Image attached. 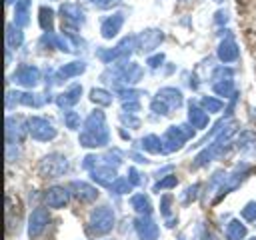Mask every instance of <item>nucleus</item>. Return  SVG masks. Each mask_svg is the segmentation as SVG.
<instances>
[{"instance_id":"nucleus-14","label":"nucleus","mask_w":256,"mask_h":240,"mask_svg":"<svg viewBox=\"0 0 256 240\" xmlns=\"http://www.w3.org/2000/svg\"><path fill=\"white\" fill-rule=\"evenodd\" d=\"M92 100L94 102H100V104H110V96L104 92V90H92Z\"/></svg>"},{"instance_id":"nucleus-2","label":"nucleus","mask_w":256,"mask_h":240,"mask_svg":"<svg viewBox=\"0 0 256 240\" xmlns=\"http://www.w3.org/2000/svg\"><path fill=\"white\" fill-rule=\"evenodd\" d=\"M66 160L62 158V156H48V158H44L42 160V164H40V174H44V176H60L64 170H66Z\"/></svg>"},{"instance_id":"nucleus-5","label":"nucleus","mask_w":256,"mask_h":240,"mask_svg":"<svg viewBox=\"0 0 256 240\" xmlns=\"http://www.w3.org/2000/svg\"><path fill=\"white\" fill-rule=\"evenodd\" d=\"M66 202H68V192H66L64 188L54 186V188H50V190L46 192V204H48L50 208H62Z\"/></svg>"},{"instance_id":"nucleus-10","label":"nucleus","mask_w":256,"mask_h":240,"mask_svg":"<svg viewBox=\"0 0 256 240\" xmlns=\"http://www.w3.org/2000/svg\"><path fill=\"white\" fill-rule=\"evenodd\" d=\"M220 58L224 60V62H228V60H234L236 58V54H238V50H236V46L232 44V42H226V44H222V48H220Z\"/></svg>"},{"instance_id":"nucleus-11","label":"nucleus","mask_w":256,"mask_h":240,"mask_svg":"<svg viewBox=\"0 0 256 240\" xmlns=\"http://www.w3.org/2000/svg\"><path fill=\"white\" fill-rule=\"evenodd\" d=\"M74 186L78 188V198L82 196V200H92V198H96V194H98L94 188H90V186H86V184H78V182H76Z\"/></svg>"},{"instance_id":"nucleus-18","label":"nucleus","mask_w":256,"mask_h":240,"mask_svg":"<svg viewBox=\"0 0 256 240\" xmlns=\"http://www.w3.org/2000/svg\"><path fill=\"white\" fill-rule=\"evenodd\" d=\"M250 240H256V238H250Z\"/></svg>"},{"instance_id":"nucleus-3","label":"nucleus","mask_w":256,"mask_h":240,"mask_svg":"<svg viewBox=\"0 0 256 240\" xmlns=\"http://www.w3.org/2000/svg\"><path fill=\"white\" fill-rule=\"evenodd\" d=\"M30 134L36 140H48V138H54L56 136L54 128L46 120H42V118H32L30 120Z\"/></svg>"},{"instance_id":"nucleus-8","label":"nucleus","mask_w":256,"mask_h":240,"mask_svg":"<svg viewBox=\"0 0 256 240\" xmlns=\"http://www.w3.org/2000/svg\"><path fill=\"white\" fill-rule=\"evenodd\" d=\"M120 24H122V18H120V14H116L114 22H112V18H110V20H106V22H104V26H102V32H104V36H106V38L114 36V34H116V30L120 28Z\"/></svg>"},{"instance_id":"nucleus-7","label":"nucleus","mask_w":256,"mask_h":240,"mask_svg":"<svg viewBox=\"0 0 256 240\" xmlns=\"http://www.w3.org/2000/svg\"><path fill=\"white\" fill-rule=\"evenodd\" d=\"M244 234H246V228H244L240 222H236V220L230 222L228 228H226V238H228V240H242Z\"/></svg>"},{"instance_id":"nucleus-15","label":"nucleus","mask_w":256,"mask_h":240,"mask_svg":"<svg viewBox=\"0 0 256 240\" xmlns=\"http://www.w3.org/2000/svg\"><path fill=\"white\" fill-rule=\"evenodd\" d=\"M242 216H244L246 220H256V202L246 204V208L242 210Z\"/></svg>"},{"instance_id":"nucleus-12","label":"nucleus","mask_w":256,"mask_h":240,"mask_svg":"<svg viewBox=\"0 0 256 240\" xmlns=\"http://www.w3.org/2000/svg\"><path fill=\"white\" fill-rule=\"evenodd\" d=\"M190 120L194 122V126H198V128H202L204 124H206V114L202 112V110H196V108H190Z\"/></svg>"},{"instance_id":"nucleus-17","label":"nucleus","mask_w":256,"mask_h":240,"mask_svg":"<svg viewBox=\"0 0 256 240\" xmlns=\"http://www.w3.org/2000/svg\"><path fill=\"white\" fill-rule=\"evenodd\" d=\"M66 122H68V126H70V128H76V124H78V116H76V114H72V112H68Z\"/></svg>"},{"instance_id":"nucleus-16","label":"nucleus","mask_w":256,"mask_h":240,"mask_svg":"<svg viewBox=\"0 0 256 240\" xmlns=\"http://www.w3.org/2000/svg\"><path fill=\"white\" fill-rule=\"evenodd\" d=\"M204 106H206L208 110H214V112L220 110V102H216V100H212V98H206V100H204Z\"/></svg>"},{"instance_id":"nucleus-4","label":"nucleus","mask_w":256,"mask_h":240,"mask_svg":"<svg viewBox=\"0 0 256 240\" xmlns=\"http://www.w3.org/2000/svg\"><path fill=\"white\" fill-rule=\"evenodd\" d=\"M48 224V212L44 208H36L32 214H30V226H28V234L30 238H36Z\"/></svg>"},{"instance_id":"nucleus-1","label":"nucleus","mask_w":256,"mask_h":240,"mask_svg":"<svg viewBox=\"0 0 256 240\" xmlns=\"http://www.w3.org/2000/svg\"><path fill=\"white\" fill-rule=\"evenodd\" d=\"M112 224H114V214L108 208H104V206L94 210L92 216H90V232L94 236H102V234L110 232Z\"/></svg>"},{"instance_id":"nucleus-6","label":"nucleus","mask_w":256,"mask_h":240,"mask_svg":"<svg viewBox=\"0 0 256 240\" xmlns=\"http://www.w3.org/2000/svg\"><path fill=\"white\" fill-rule=\"evenodd\" d=\"M138 234H140L142 240H156L158 228H156V224H154L150 218H142V220L138 222Z\"/></svg>"},{"instance_id":"nucleus-13","label":"nucleus","mask_w":256,"mask_h":240,"mask_svg":"<svg viewBox=\"0 0 256 240\" xmlns=\"http://www.w3.org/2000/svg\"><path fill=\"white\" fill-rule=\"evenodd\" d=\"M132 206H134L138 212H144V214H148V212H150V204H148V200H146L142 194L132 198Z\"/></svg>"},{"instance_id":"nucleus-9","label":"nucleus","mask_w":256,"mask_h":240,"mask_svg":"<svg viewBox=\"0 0 256 240\" xmlns=\"http://www.w3.org/2000/svg\"><path fill=\"white\" fill-rule=\"evenodd\" d=\"M36 78H38V70L32 68V66H28V68H24V70L18 72V80H20L22 84H34Z\"/></svg>"}]
</instances>
